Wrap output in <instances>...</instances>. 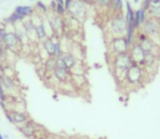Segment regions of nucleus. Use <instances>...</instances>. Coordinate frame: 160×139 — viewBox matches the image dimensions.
Segmentation results:
<instances>
[{
    "label": "nucleus",
    "instance_id": "obj_1",
    "mask_svg": "<svg viewBox=\"0 0 160 139\" xmlns=\"http://www.w3.org/2000/svg\"><path fill=\"white\" fill-rule=\"evenodd\" d=\"M132 64V59L129 52L110 55V67L113 75L119 82H125L127 71Z\"/></svg>",
    "mask_w": 160,
    "mask_h": 139
},
{
    "label": "nucleus",
    "instance_id": "obj_2",
    "mask_svg": "<svg viewBox=\"0 0 160 139\" xmlns=\"http://www.w3.org/2000/svg\"><path fill=\"white\" fill-rule=\"evenodd\" d=\"M127 28V20H125V16H124L123 13L112 14L111 18L108 22V26H107L109 38L125 36Z\"/></svg>",
    "mask_w": 160,
    "mask_h": 139
},
{
    "label": "nucleus",
    "instance_id": "obj_3",
    "mask_svg": "<svg viewBox=\"0 0 160 139\" xmlns=\"http://www.w3.org/2000/svg\"><path fill=\"white\" fill-rule=\"evenodd\" d=\"M146 76L147 75H146L144 67L132 62L131 67L127 71L125 82L127 85H131V86H143Z\"/></svg>",
    "mask_w": 160,
    "mask_h": 139
},
{
    "label": "nucleus",
    "instance_id": "obj_4",
    "mask_svg": "<svg viewBox=\"0 0 160 139\" xmlns=\"http://www.w3.org/2000/svg\"><path fill=\"white\" fill-rule=\"evenodd\" d=\"M0 39L2 40L4 46L9 51H16L21 47V42L19 40L15 32H8L4 25L0 26Z\"/></svg>",
    "mask_w": 160,
    "mask_h": 139
},
{
    "label": "nucleus",
    "instance_id": "obj_5",
    "mask_svg": "<svg viewBox=\"0 0 160 139\" xmlns=\"http://www.w3.org/2000/svg\"><path fill=\"white\" fill-rule=\"evenodd\" d=\"M143 33H145L150 39L154 40L157 45L160 46V21L155 18H148L146 23L141 28Z\"/></svg>",
    "mask_w": 160,
    "mask_h": 139
},
{
    "label": "nucleus",
    "instance_id": "obj_6",
    "mask_svg": "<svg viewBox=\"0 0 160 139\" xmlns=\"http://www.w3.org/2000/svg\"><path fill=\"white\" fill-rule=\"evenodd\" d=\"M109 55H119L130 51V45L127 44L125 37H112L109 38Z\"/></svg>",
    "mask_w": 160,
    "mask_h": 139
},
{
    "label": "nucleus",
    "instance_id": "obj_7",
    "mask_svg": "<svg viewBox=\"0 0 160 139\" xmlns=\"http://www.w3.org/2000/svg\"><path fill=\"white\" fill-rule=\"evenodd\" d=\"M68 14L77 18L79 21H83L87 14V7L82 2L81 0H73L70 9L68 10Z\"/></svg>",
    "mask_w": 160,
    "mask_h": 139
},
{
    "label": "nucleus",
    "instance_id": "obj_8",
    "mask_svg": "<svg viewBox=\"0 0 160 139\" xmlns=\"http://www.w3.org/2000/svg\"><path fill=\"white\" fill-rule=\"evenodd\" d=\"M38 127H39V125L37 124L34 120L30 118L26 123H24L23 125L18 126V129L25 138L34 139L37 136V132H38V129H39Z\"/></svg>",
    "mask_w": 160,
    "mask_h": 139
},
{
    "label": "nucleus",
    "instance_id": "obj_9",
    "mask_svg": "<svg viewBox=\"0 0 160 139\" xmlns=\"http://www.w3.org/2000/svg\"><path fill=\"white\" fill-rule=\"evenodd\" d=\"M129 53H130V57H131V59H132V62L138 64V65H141V67L144 65L146 53L137 42H134L133 45L131 46Z\"/></svg>",
    "mask_w": 160,
    "mask_h": 139
},
{
    "label": "nucleus",
    "instance_id": "obj_10",
    "mask_svg": "<svg viewBox=\"0 0 160 139\" xmlns=\"http://www.w3.org/2000/svg\"><path fill=\"white\" fill-rule=\"evenodd\" d=\"M143 50L145 51V53H150V55H155L157 57H160V46L157 45L153 39H150L149 37H147L145 40H143L142 42H137Z\"/></svg>",
    "mask_w": 160,
    "mask_h": 139
},
{
    "label": "nucleus",
    "instance_id": "obj_11",
    "mask_svg": "<svg viewBox=\"0 0 160 139\" xmlns=\"http://www.w3.org/2000/svg\"><path fill=\"white\" fill-rule=\"evenodd\" d=\"M54 78L60 83H67L69 82L71 77H72V72L68 69H62V67H56L54 74H52Z\"/></svg>",
    "mask_w": 160,
    "mask_h": 139
},
{
    "label": "nucleus",
    "instance_id": "obj_12",
    "mask_svg": "<svg viewBox=\"0 0 160 139\" xmlns=\"http://www.w3.org/2000/svg\"><path fill=\"white\" fill-rule=\"evenodd\" d=\"M22 26L24 28L25 33H26L30 41H33V42L38 41L36 37V33H35V25H34V23L32 22L31 18H26V20L22 23Z\"/></svg>",
    "mask_w": 160,
    "mask_h": 139
},
{
    "label": "nucleus",
    "instance_id": "obj_13",
    "mask_svg": "<svg viewBox=\"0 0 160 139\" xmlns=\"http://www.w3.org/2000/svg\"><path fill=\"white\" fill-rule=\"evenodd\" d=\"M61 58L63 59L64 63H65L67 67L71 71V72H72V70L74 69V67L77 65V63L80 62L79 59L73 55L71 51H63V53L61 55Z\"/></svg>",
    "mask_w": 160,
    "mask_h": 139
},
{
    "label": "nucleus",
    "instance_id": "obj_14",
    "mask_svg": "<svg viewBox=\"0 0 160 139\" xmlns=\"http://www.w3.org/2000/svg\"><path fill=\"white\" fill-rule=\"evenodd\" d=\"M2 87L8 95L14 94L16 89H18V85L15 83L14 78L12 77H8V76H3L2 78Z\"/></svg>",
    "mask_w": 160,
    "mask_h": 139
},
{
    "label": "nucleus",
    "instance_id": "obj_15",
    "mask_svg": "<svg viewBox=\"0 0 160 139\" xmlns=\"http://www.w3.org/2000/svg\"><path fill=\"white\" fill-rule=\"evenodd\" d=\"M10 112H11V114H12L14 125H16V126L23 125L24 123H26V122L30 120V115L27 114L26 112H20V111H15V110H11V109H10Z\"/></svg>",
    "mask_w": 160,
    "mask_h": 139
},
{
    "label": "nucleus",
    "instance_id": "obj_16",
    "mask_svg": "<svg viewBox=\"0 0 160 139\" xmlns=\"http://www.w3.org/2000/svg\"><path fill=\"white\" fill-rule=\"evenodd\" d=\"M148 18L147 12L145 10H143L142 8L135 10V28L136 30H139L142 28V26L146 23Z\"/></svg>",
    "mask_w": 160,
    "mask_h": 139
},
{
    "label": "nucleus",
    "instance_id": "obj_17",
    "mask_svg": "<svg viewBox=\"0 0 160 139\" xmlns=\"http://www.w3.org/2000/svg\"><path fill=\"white\" fill-rule=\"evenodd\" d=\"M14 12L20 14L24 18H30L34 13L36 12V9L32 6H16Z\"/></svg>",
    "mask_w": 160,
    "mask_h": 139
},
{
    "label": "nucleus",
    "instance_id": "obj_18",
    "mask_svg": "<svg viewBox=\"0 0 160 139\" xmlns=\"http://www.w3.org/2000/svg\"><path fill=\"white\" fill-rule=\"evenodd\" d=\"M57 67V58L54 57H49L47 58L44 62V71H45V74H49V75H52L54 72V70Z\"/></svg>",
    "mask_w": 160,
    "mask_h": 139
},
{
    "label": "nucleus",
    "instance_id": "obj_19",
    "mask_svg": "<svg viewBox=\"0 0 160 139\" xmlns=\"http://www.w3.org/2000/svg\"><path fill=\"white\" fill-rule=\"evenodd\" d=\"M42 50L47 53L48 57H54V39L51 37L48 36L46 39H44L42 41Z\"/></svg>",
    "mask_w": 160,
    "mask_h": 139
},
{
    "label": "nucleus",
    "instance_id": "obj_20",
    "mask_svg": "<svg viewBox=\"0 0 160 139\" xmlns=\"http://www.w3.org/2000/svg\"><path fill=\"white\" fill-rule=\"evenodd\" d=\"M35 33H36L37 40L40 41V42L48 37L47 30H46L45 25H44V22H42V23H39V24L35 25Z\"/></svg>",
    "mask_w": 160,
    "mask_h": 139
},
{
    "label": "nucleus",
    "instance_id": "obj_21",
    "mask_svg": "<svg viewBox=\"0 0 160 139\" xmlns=\"http://www.w3.org/2000/svg\"><path fill=\"white\" fill-rule=\"evenodd\" d=\"M123 0H112L110 10H111L112 14L115 13H123Z\"/></svg>",
    "mask_w": 160,
    "mask_h": 139
},
{
    "label": "nucleus",
    "instance_id": "obj_22",
    "mask_svg": "<svg viewBox=\"0 0 160 139\" xmlns=\"http://www.w3.org/2000/svg\"><path fill=\"white\" fill-rule=\"evenodd\" d=\"M148 18H155V20H159L160 21V4L158 6H151L149 10L147 11Z\"/></svg>",
    "mask_w": 160,
    "mask_h": 139
},
{
    "label": "nucleus",
    "instance_id": "obj_23",
    "mask_svg": "<svg viewBox=\"0 0 160 139\" xmlns=\"http://www.w3.org/2000/svg\"><path fill=\"white\" fill-rule=\"evenodd\" d=\"M35 9H36V11H39V12L44 13V14H47L50 11L49 7L45 2H42V0H37L36 1V8Z\"/></svg>",
    "mask_w": 160,
    "mask_h": 139
},
{
    "label": "nucleus",
    "instance_id": "obj_24",
    "mask_svg": "<svg viewBox=\"0 0 160 139\" xmlns=\"http://www.w3.org/2000/svg\"><path fill=\"white\" fill-rule=\"evenodd\" d=\"M93 1L96 7H100L103 9H110L112 2V0H93Z\"/></svg>",
    "mask_w": 160,
    "mask_h": 139
},
{
    "label": "nucleus",
    "instance_id": "obj_25",
    "mask_svg": "<svg viewBox=\"0 0 160 139\" xmlns=\"http://www.w3.org/2000/svg\"><path fill=\"white\" fill-rule=\"evenodd\" d=\"M54 13L61 18H64L67 15V10L64 8V6H61V4H57L56 3V10H54Z\"/></svg>",
    "mask_w": 160,
    "mask_h": 139
},
{
    "label": "nucleus",
    "instance_id": "obj_26",
    "mask_svg": "<svg viewBox=\"0 0 160 139\" xmlns=\"http://www.w3.org/2000/svg\"><path fill=\"white\" fill-rule=\"evenodd\" d=\"M7 53H8V49L2 42V40L0 39V62H3V60L6 59Z\"/></svg>",
    "mask_w": 160,
    "mask_h": 139
},
{
    "label": "nucleus",
    "instance_id": "obj_27",
    "mask_svg": "<svg viewBox=\"0 0 160 139\" xmlns=\"http://www.w3.org/2000/svg\"><path fill=\"white\" fill-rule=\"evenodd\" d=\"M150 7H151V0H143L142 1V9L145 10L146 12L149 10Z\"/></svg>",
    "mask_w": 160,
    "mask_h": 139
},
{
    "label": "nucleus",
    "instance_id": "obj_28",
    "mask_svg": "<svg viewBox=\"0 0 160 139\" xmlns=\"http://www.w3.org/2000/svg\"><path fill=\"white\" fill-rule=\"evenodd\" d=\"M4 112V115H6L7 120H8V122L9 123H11V124H14V122H13V118H12V114H11V112H10V109L6 110Z\"/></svg>",
    "mask_w": 160,
    "mask_h": 139
},
{
    "label": "nucleus",
    "instance_id": "obj_29",
    "mask_svg": "<svg viewBox=\"0 0 160 139\" xmlns=\"http://www.w3.org/2000/svg\"><path fill=\"white\" fill-rule=\"evenodd\" d=\"M73 2V0H64V8H65V10H67V12H68V10L70 9V7H71V3Z\"/></svg>",
    "mask_w": 160,
    "mask_h": 139
},
{
    "label": "nucleus",
    "instance_id": "obj_30",
    "mask_svg": "<svg viewBox=\"0 0 160 139\" xmlns=\"http://www.w3.org/2000/svg\"><path fill=\"white\" fill-rule=\"evenodd\" d=\"M160 4V0H151V6H158Z\"/></svg>",
    "mask_w": 160,
    "mask_h": 139
},
{
    "label": "nucleus",
    "instance_id": "obj_31",
    "mask_svg": "<svg viewBox=\"0 0 160 139\" xmlns=\"http://www.w3.org/2000/svg\"><path fill=\"white\" fill-rule=\"evenodd\" d=\"M54 2L57 4H61V6H64V0H54Z\"/></svg>",
    "mask_w": 160,
    "mask_h": 139
},
{
    "label": "nucleus",
    "instance_id": "obj_32",
    "mask_svg": "<svg viewBox=\"0 0 160 139\" xmlns=\"http://www.w3.org/2000/svg\"><path fill=\"white\" fill-rule=\"evenodd\" d=\"M36 139H48L46 136H37Z\"/></svg>",
    "mask_w": 160,
    "mask_h": 139
},
{
    "label": "nucleus",
    "instance_id": "obj_33",
    "mask_svg": "<svg viewBox=\"0 0 160 139\" xmlns=\"http://www.w3.org/2000/svg\"><path fill=\"white\" fill-rule=\"evenodd\" d=\"M139 1H141V0H133V2H134V3H138Z\"/></svg>",
    "mask_w": 160,
    "mask_h": 139
},
{
    "label": "nucleus",
    "instance_id": "obj_34",
    "mask_svg": "<svg viewBox=\"0 0 160 139\" xmlns=\"http://www.w3.org/2000/svg\"><path fill=\"white\" fill-rule=\"evenodd\" d=\"M3 138H4V139H9V136H8V135H4V136H3Z\"/></svg>",
    "mask_w": 160,
    "mask_h": 139
},
{
    "label": "nucleus",
    "instance_id": "obj_35",
    "mask_svg": "<svg viewBox=\"0 0 160 139\" xmlns=\"http://www.w3.org/2000/svg\"><path fill=\"white\" fill-rule=\"evenodd\" d=\"M0 139H4V138H3L2 134H1V133H0Z\"/></svg>",
    "mask_w": 160,
    "mask_h": 139
},
{
    "label": "nucleus",
    "instance_id": "obj_36",
    "mask_svg": "<svg viewBox=\"0 0 160 139\" xmlns=\"http://www.w3.org/2000/svg\"><path fill=\"white\" fill-rule=\"evenodd\" d=\"M30 1H37V0H30Z\"/></svg>",
    "mask_w": 160,
    "mask_h": 139
}]
</instances>
